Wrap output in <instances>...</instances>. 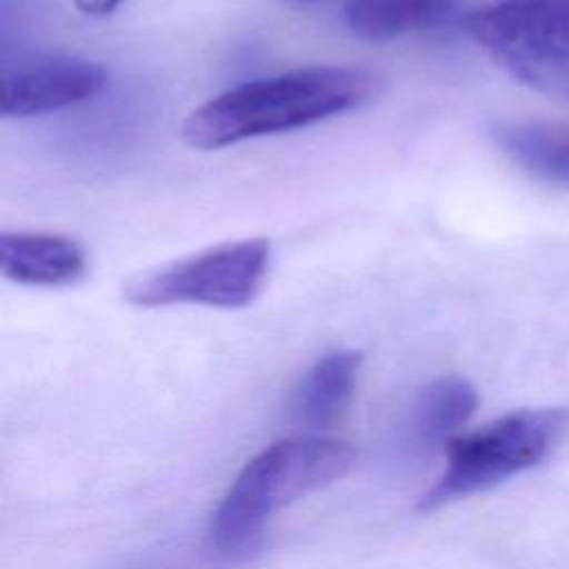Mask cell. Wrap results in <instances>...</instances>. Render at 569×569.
<instances>
[{
  "mask_svg": "<svg viewBox=\"0 0 569 569\" xmlns=\"http://www.w3.org/2000/svg\"><path fill=\"white\" fill-rule=\"evenodd\" d=\"M373 76L351 64H311L231 87L182 122L193 149H222L242 140L300 129L362 104Z\"/></svg>",
  "mask_w": 569,
  "mask_h": 569,
  "instance_id": "cell-1",
  "label": "cell"
},
{
  "mask_svg": "<svg viewBox=\"0 0 569 569\" xmlns=\"http://www.w3.org/2000/svg\"><path fill=\"white\" fill-rule=\"evenodd\" d=\"M356 451L336 438L298 436L269 445L236 476L211 520V542L218 551H236L302 496L340 480Z\"/></svg>",
  "mask_w": 569,
  "mask_h": 569,
  "instance_id": "cell-2",
  "label": "cell"
},
{
  "mask_svg": "<svg viewBox=\"0 0 569 569\" xmlns=\"http://www.w3.org/2000/svg\"><path fill=\"white\" fill-rule=\"evenodd\" d=\"M569 409H518L445 445L447 465L420 498V511L440 509L458 498L487 491L540 465L567 436Z\"/></svg>",
  "mask_w": 569,
  "mask_h": 569,
  "instance_id": "cell-3",
  "label": "cell"
},
{
  "mask_svg": "<svg viewBox=\"0 0 569 569\" xmlns=\"http://www.w3.org/2000/svg\"><path fill=\"white\" fill-rule=\"evenodd\" d=\"M462 29L509 76L569 100V0H487Z\"/></svg>",
  "mask_w": 569,
  "mask_h": 569,
  "instance_id": "cell-4",
  "label": "cell"
},
{
  "mask_svg": "<svg viewBox=\"0 0 569 569\" xmlns=\"http://www.w3.org/2000/svg\"><path fill=\"white\" fill-rule=\"evenodd\" d=\"M269 264V238L227 240L131 276L122 296L142 309L171 305L242 309L260 296Z\"/></svg>",
  "mask_w": 569,
  "mask_h": 569,
  "instance_id": "cell-5",
  "label": "cell"
},
{
  "mask_svg": "<svg viewBox=\"0 0 569 569\" xmlns=\"http://www.w3.org/2000/svg\"><path fill=\"white\" fill-rule=\"evenodd\" d=\"M107 82L102 64L73 53H27L4 64L0 111L29 118L67 109L100 93Z\"/></svg>",
  "mask_w": 569,
  "mask_h": 569,
  "instance_id": "cell-6",
  "label": "cell"
},
{
  "mask_svg": "<svg viewBox=\"0 0 569 569\" xmlns=\"http://www.w3.org/2000/svg\"><path fill=\"white\" fill-rule=\"evenodd\" d=\"M0 269L24 287H69L84 278L87 253L76 238L53 231H2Z\"/></svg>",
  "mask_w": 569,
  "mask_h": 569,
  "instance_id": "cell-7",
  "label": "cell"
},
{
  "mask_svg": "<svg viewBox=\"0 0 569 569\" xmlns=\"http://www.w3.org/2000/svg\"><path fill=\"white\" fill-rule=\"evenodd\" d=\"M360 365L362 353L356 349H333L318 358L291 393V418L313 431L338 425L356 393Z\"/></svg>",
  "mask_w": 569,
  "mask_h": 569,
  "instance_id": "cell-8",
  "label": "cell"
},
{
  "mask_svg": "<svg viewBox=\"0 0 569 569\" xmlns=\"http://www.w3.org/2000/svg\"><path fill=\"white\" fill-rule=\"evenodd\" d=\"M498 149L538 182L569 189V124L502 120L491 129Z\"/></svg>",
  "mask_w": 569,
  "mask_h": 569,
  "instance_id": "cell-9",
  "label": "cell"
},
{
  "mask_svg": "<svg viewBox=\"0 0 569 569\" xmlns=\"http://www.w3.org/2000/svg\"><path fill=\"white\" fill-rule=\"evenodd\" d=\"M453 0H347L345 22L367 42H389L440 24Z\"/></svg>",
  "mask_w": 569,
  "mask_h": 569,
  "instance_id": "cell-10",
  "label": "cell"
},
{
  "mask_svg": "<svg viewBox=\"0 0 569 569\" xmlns=\"http://www.w3.org/2000/svg\"><path fill=\"white\" fill-rule=\"evenodd\" d=\"M478 405L476 387L458 373L440 376L427 382L413 405V433L420 445H447Z\"/></svg>",
  "mask_w": 569,
  "mask_h": 569,
  "instance_id": "cell-11",
  "label": "cell"
},
{
  "mask_svg": "<svg viewBox=\"0 0 569 569\" xmlns=\"http://www.w3.org/2000/svg\"><path fill=\"white\" fill-rule=\"evenodd\" d=\"M122 0H73V4L87 16H107L111 13Z\"/></svg>",
  "mask_w": 569,
  "mask_h": 569,
  "instance_id": "cell-12",
  "label": "cell"
},
{
  "mask_svg": "<svg viewBox=\"0 0 569 569\" xmlns=\"http://www.w3.org/2000/svg\"><path fill=\"white\" fill-rule=\"evenodd\" d=\"M302 2H305V0H302Z\"/></svg>",
  "mask_w": 569,
  "mask_h": 569,
  "instance_id": "cell-13",
  "label": "cell"
}]
</instances>
